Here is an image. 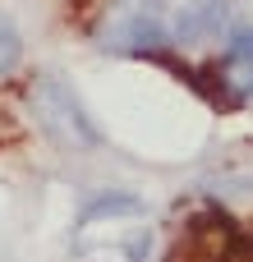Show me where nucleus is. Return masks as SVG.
Wrapping results in <instances>:
<instances>
[{
  "mask_svg": "<svg viewBox=\"0 0 253 262\" xmlns=\"http://www.w3.org/2000/svg\"><path fill=\"white\" fill-rule=\"evenodd\" d=\"M212 74H217V83H212V97L207 101H221V97L240 101V97H249L253 92V28L230 37V46L212 64Z\"/></svg>",
  "mask_w": 253,
  "mask_h": 262,
  "instance_id": "3",
  "label": "nucleus"
},
{
  "mask_svg": "<svg viewBox=\"0 0 253 262\" xmlns=\"http://www.w3.org/2000/svg\"><path fill=\"white\" fill-rule=\"evenodd\" d=\"M32 111H37V120H41V129L51 134V138H60L65 147H97L101 143V134H97V124L88 120V111L74 101V92L65 88V83H55V78H37V88H32Z\"/></svg>",
  "mask_w": 253,
  "mask_h": 262,
  "instance_id": "1",
  "label": "nucleus"
},
{
  "mask_svg": "<svg viewBox=\"0 0 253 262\" xmlns=\"http://www.w3.org/2000/svg\"><path fill=\"white\" fill-rule=\"evenodd\" d=\"M161 14H166V46H171V60L207 37H217L230 18V0H161Z\"/></svg>",
  "mask_w": 253,
  "mask_h": 262,
  "instance_id": "2",
  "label": "nucleus"
},
{
  "mask_svg": "<svg viewBox=\"0 0 253 262\" xmlns=\"http://www.w3.org/2000/svg\"><path fill=\"white\" fill-rule=\"evenodd\" d=\"M18 51H23V41H18V28H14V23L0 14V74L18 64Z\"/></svg>",
  "mask_w": 253,
  "mask_h": 262,
  "instance_id": "4",
  "label": "nucleus"
}]
</instances>
